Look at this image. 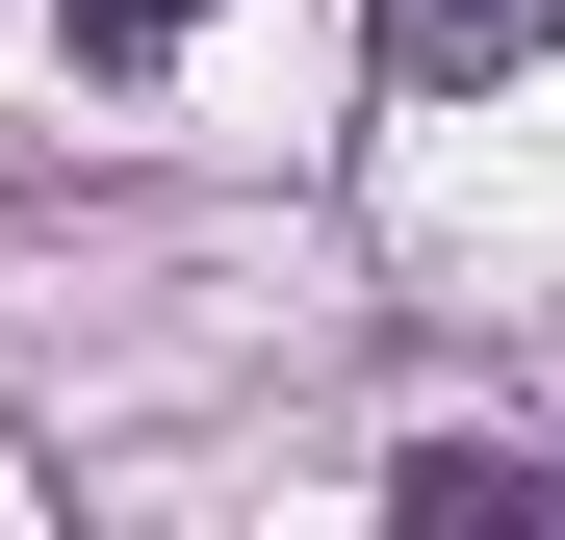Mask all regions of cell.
I'll list each match as a JSON object with an SVG mask.
<instances>
[{
  "instance_id": "1",
  "label": "cell",
  "mask_w": 565,
  "mask_h": 540,
  "mask_svg": "<svg viewBox=\"0 0 565 540\" xmlns=\"http://www.w3.org/2000/svg\"><path fill=\"white\" fill-rule=\"evenodd\" d=\"M386 515H412V540H540V515H565V464H540V437H412Z\"/></svg>"
},
{
  "instance_id": "2",
  "label": "cell",
  "mask_w": 565,
  "mask_h": 540,
  "mask_svg": "<svg viewBox=\"0 0 565 540\" xmlns=\"http://www.w3.org/2000/svg\"><path fill=\"white\" fill-rule=\"evenodd\" d=\"M360 27H386V77H412V104H462V77H514L565 0H360Z\"/></svg>"
},
{
  "instance_id": "3",
  "label": "cell",
  "mask_w": 565,
  "mask_h": 540,
  "mask_svg": "<svg viewBox=\"0 0 565 540\" xmlns=\"http://www.w3.org/2000/svg\"><path fill=\"white\" fill-rule=\"evenodd\" d=\"M52 52H77V77H180V52H206V0H52Z\"/></svg>"
},
{
  "instance_id": "4",
  "label": "cell",
  "mask_w": 565,
  "mask_h": 540,
  "mask_svg": "<svg viewBox=\"0 0 565 540\" xmlns=\"http://www.w3.org/2000/svg\"><path fill=\"white\" fill-rule=\"evenodd\" d=\"M540 464H565V437H540Z\"/></svg>"
}]
</instances>
